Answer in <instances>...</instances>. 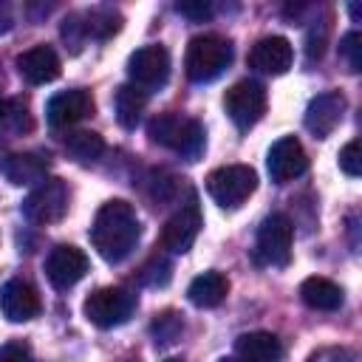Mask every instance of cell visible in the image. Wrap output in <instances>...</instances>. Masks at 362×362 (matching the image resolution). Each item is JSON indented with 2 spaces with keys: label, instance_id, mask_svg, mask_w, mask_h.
I'll use <instances>...</instances> for the list:
<instances>
[{
  "label": "cell",
  "instance_id": "cell-1",
  "mask_svg": "<svg viewBox=\"0 0 362 362\" xmlns=\"http://www.w3.org/2000/svg\"><path fill=\"white\" fill-rule=\"evenodd\" d=\"M139 235H141V223L136 218V209L127 201L113 198L96 209L90 223V243L102 260L107 263L124 260L133 252Z\"/></svg>",
  "mask_w": 362,
  "mask_h": 362
},
{
  "label": "cell",
  "instance_id": "cell-2",
  "mask_svg": "<svg viewBox=\"0 0 362 362\" xmlns=\"http://www.w3.org/2000/svg\"><path fill=\"white\" fill-rule=\"evenodd\" d=\"M147 136L161 144V147H170L175 153H181L184 158L195 161L201 153H204V127L198 119H187L181 113H158L150 119L147 124Z\"/></svg>",
  "mask_w": 362,
  "mask_h": 362
},
{
  "label": "cell",
  "instance_id": "cell-3",
  "mask_svg": "<svg viewBox=\"0 0 362 362\" xmlns=\"http://www.w3.org/2000/svg\"><path fill=\"white\" fill-rule=\"evenodd\" d=\"M229 62H232V45H229V40H223L218 34L192 37L187 45V54H184L187 76L201 85L218 79L229 68Z\"/></svg>",
  "mask_w": 362,
  "mask_h": 362
},
{
  "label": "cell",
  "instance_id": "cell-4",
  "mask_svg": "<svg viewBox=\"0 0 362 362\" xmlns=\"http://www.w3.org/2000/svg\"><path fill=\"white\" fill-rule=\"evenodd\" d=\"M257 189V173L249 164H226L206 175V192L218 206L235 209Z\"/></svg>",
  "mask_w": 362,
  "mask_h": 362
},
{
  "label": "cell",
  "instance_id": "cell-5",
  "mask_svg": "<svg viewBox=\"0 0 362 362\" xmlns=\"http://www.w3.org/2000/svg\"><path fill=\"white\" fill-rule=\"evenodd\" d=\"M133 308H136V294L122 286H102L90 291L82 303L88 322H93L96 328H116L127 322Z\"/></svg>",
  "mask_w": 362,
  "mask_h": 362
},
{
  "label": "cell",
  "instance_id": "cell-6",
  "mask_svg": "<svg viewBox=\"0 0 362 362\" xmlns=\"http://www.w3.org/2000/svg\"><path fill=\"white\" fill-rule=\"evenodd\" d=\"M291 243H294V223L283 212H272L257 226L255 257L257 263H266V266H288Z\"/></svg>",
  "mask_w": 362,
  "mask_h": 362
},
{
  "label": "cell",
  "instance_id": "cell-7",
  "mask_svg": "<svg viewBox=\"0 0 362 362\" xmlns=\"http://www.w3.org/2000/svg\"><path fill=\"white\" fill-rule=\"evenodd\" d=\"M223 110L235 122L238 130L255 127L266 113V88L255 79L235 82L223 96Z\"/></svg>",
  "mask_w": 362,
  "mask_h": 362
},
{
  "label": "cell",
  "instance_id": "cell-8",
  "mask_svg": "<svg viewBox=\"0 0 362 362\" xmlns=\"http://www.w3.org/2000/svg\"><path fill=\"white\" fill-rule=\"evenodd\" d=\"M68 212V184L62 178L40 181L23 201V215L31 223H57Z\"/></svg>",
  "mask_w": 362,
  "mask_h": 362
},
{
  "label": "cell",
  "instance_id": "cell-9",
  "mask_svg": "<svg viewBox=\"0 0 362 362\" xmlns=\"http://www.w3.org/2000/svg\"><path fill=\"white\" fill-rule=\"evenodd\" d=\"M204 226V218H201V204H198V195L189 192V198L170 215V221L164 223V232H161V246L175 252V255H184L192 249L198 232Z\"/></svg>",
  "mask_w": 362,
  "mask_h": 362
},
{
  "label": "cell",
  "instance_id": "cell-10",
  "mask_svg": "<svg viewBox=\"0 0 362 362\" xmlns=\"http://www.w3.org/2000/svg\"><path fill=\"white\" fill-rule=\"evenodd\" d=\"M127 74L136 88H161L170 76V54L164 45H141L127 59Z\"/></svg>",
  "mask_w": 362,
  "mask_h": 362
},
{
  "label": "cell",
  "instance_id": "cell-11",
  "mask_svg": "<svg viewBox=\"0 0 362 362\" xmlns=\"http://www.w3.org/2000/svg\"><path fill=\"white\" fill-rule=\"evenodd\" d=\"M88 255L79 249V246H71V243H59L48 252L45 257V277L51 280L54 288L65 291L71 286H76L85 274H88Z\"/></svg>",
  "mask_w": 362,
  "mask_h": 362
},
{
  "label": "cell",
  "instance_id": "cell-12",
  "mask_svg": "<svg viewBox=\"0 0 362 362\" xmlns=\"http://www.w3.org/2000/svg\"><path fill=\"white\" fill-rule=\"evenodd\" d=\"M266 167L274 184H288L308 170V156L294 136H283L269 147Z\"/></svg>",
  "mask_w": 362,
  "mask_h": 362
},
{
  "label": "cell",
  "instance_id": "cell-13",
  "mask_svg": "<svg viewBox=\"0 0 362 362\" xmlns=\"http://www.w3.org/2000/svg\"><path fill=\"white\" fill-rule=\"evenodd\" d=\"M90 113H93V96L85 88L59 90L45 105V119L51 127H71V124L88 119Z\"/></svg>",
  "mask_w": 362,
  "mask_h": 362
},
{
  "label": "cell",
  "instance_id": "cell-14",
  "mask_svg": "<svg viewBox=\"0 0 362 362\" xmlns=\"http://www.w3.org/2000/svg\"><path fill=\"white\" fill-rule=\"evenodd\" d=\"M342 113H345V96L339 90H325L308 102L303 122L314 139H325L337 130V124L342 122Z\"/></svg>",
  "mask_w": 362,
  "mask_h": 362
},
{
  "label": "cell",
  "instance_id": "cell-15",
  "mask_svg": "<svg viewBox=\"0 0 362 362\" xmlns=\"http://www.w3.org/2000/svg\"><path fill=\"white\" fill-rule=\"evenodd\" d=\"M291 62H294V48L286 37H277V34L260 37L249 51V65L260 74L280 76L291 68Z\"/></svg>",
  "mask_w": 362,
  "mask_h": 362
},
{
  "label": "cell",
  "instance_id": "cell-16",
  "mask_svg": "<svg viewBox=\"0 0 362 362\" xmlns=\"http://www.w3.org/2000/svg\"><path fill=\"white\" fill-rule=\"evenodd\" d=\"M0 311L8 322H28L40 314V294L25 280H8L0 288Z\"/></svg>",
  "mask_w": 362,
  "mask_h": 362
},
{
  "label": "cell",
  "instance_id": "cell-17",
  "mask_svg": "<svg viewBox=\"0 0 362 362\" xmlns=\"http://www.w3.org/2000/svg\"><path fill=\"white\" fill-rule=\"evenodd\" d=\"M17 71L28 85H45L59 76L62 65L51 45H34L17 57Z\"/></svg>",
  "mask_w": 362,
  "mask_h": 362
},
{
  "label": "cell",
  "instance_id": "cell-18",
  "mask_svg": "<svg viewBox=\"0 0 362 362\" xmlns=\"http://www.w3.org/2000/svg\"><path fill=\"white\" fill-rule=\"evenodd\" d=\"M48 156L45 153H11L3 161V175L14 184V187H28V184H40L45 181L48 173Z\"/></svg>",
  "mask_w": 362,
  "mask_h": 362
},
{
  "label": "cell",
  "instance_id": "cell-19",
  "mask_svg": "<svg viewBox=\"0 0 362 362\" xmlns=\"http://www.w3.org/2000/svg\"><path fill=\"white\" fill-rule=\"evenodd\" d=\"M235 354L246 362H280L283 345L269 331H249L235 339Z\"/></svg>",
  "mask_w": 362,
  "mask_h": 362
},
{
  "label": "cell",
  "instance_id": "cell-20",
  "mask_svg": "<svg viewBox=\"0 0 362 362\" xmlns=\"http://www.w3.org/2000/svg\"><path fill=\"white\" fill-rule=\"evenodd\" d=\"M226 291H229V280H226L221 272L209 269V272L198 274V277L189 283L187 297H189V303L198 305V308H215V305L223 303Z\"/></svg>",
  "mask_w": 362,
  "mask_h": 362
},
{
  "label": "cell",
  "instance_id": "cell-21",
  "mask_svg": "<svg viewBox=\"0 0 362 362\" xmlns=\"http://www.w3.org/2000/svg\"><path fill=\"white\" fill-rule=\"evenodd\" d=\"M300 300L314 311H337L342 305V288L328 277H305L300 283Z\"/></svg>",
  "mask_w": 362,
  "mask_h": 362
},
{
  "label": "cell",
  "instance_id": "cell-22",
  "mask_svg": "<svg viewBox=\"0 0 362 362\" xmlns=\"http://www.w3.org/2000/svg\"><path fill=\"white\" fill-rule=\"evenodd\" d=\"M144 105H147V93L141 88H136L133 82L130 85H122L116 90V99H113V110H116V122L127 130H133L144 113Z\"/></svg>",
  "mask_w": 362,
  "mask_h": 362
},
{
  "label": "cell",
  "instance_id": "cell-23",
  "mask_svg": "<svg viewBox=\"0 0 362 362\" xmlns=\"http://www.w3.org/2000/svg\"><path fill=\"white\" fill-rule=\"evenodd\" d=\"M62 147L76 164H93L105 153V139L99 133H93V130H76V133L65 136Z\"/></svg>",
  "mask_w": 362,
  "mask_h": 362
},
{
  "label": "cell",
  "instance_id": "cell-24",
  "mask_svg": "<svg viewBox=\"0 0 362 362\" xmlns=\"http://www.w3.org/2000/svg\"><path fill=\"white\" fill-rule=\"evenodd\" d=\"M82 14H85L88 37H93V40H107L122 28V14L113 8H90Z\"/></svg>",
  "mask_w": 362,
  "mask_h": 362
},
{
  "label": "cell",
  "instance_id": "cell-25",
  "mask_svg": "<svg viewBox=\"0 0 362 362\" xmlns=\"http://www.w3.org/2000/svg\"><path fill=\"white\" fill-rule=\"evenodd\" d=\"M59 37H62V42H65V48H68L71 54H79V51H82V45L88 42L85 14H82V11L68 14V17L62 20V25H59Z\"/></svg>",
  "mask_w": 362,
  "mask_h": 362
},
{
  "label": "cell",
  "instance_id": "cell-26",
  "mask_svg": "<svg viewBox=\"0 0 362 362\" xmlns=\"http://www.w3.org/2000/svg\"><path fill=\"white\" fill-rule=\"evenodd\" d=\"M339 59L345 62V68L351 74L362 71V34L359 31H348L339 40Z\"/></svg>",
  "mask_w": 362,
  "mask_h": 362
},
{
  "label": "cell",
  "instance_id": "cell-27",
  "mask_svg": "<svg viewBox=\"0 0 362 362\" xmlns=\"http://www.w3.org/2000/svg\"><path fill=\"white\" fill-rule=\"evenodd\" d=\"M339 170L351 178H356L362 173V150H359V141H348L342 150H339Z\"/></svg>",
  "mask_w": 362,
  "mask_h": 362
},
{
  "label": "cell",
  "instance_id": "cell-28",
  "mask_svg": "<svg viewBox=\"0 0 362 362\" xmlns=\"http://www.w3.org/2000/svg\"><path fill=\"white\" fill-rule=\"evenodd\" d=\"M153 331H156V345H170V342H175V337L181 331V320L173 314H164L153 322Z\"/></svg>",
  "mask_w": 362,
  "mask_h": 362
},
{
  "label": "cell",
  "instance_id": "cell-29",
  "mask_svg": "<svg viewBox=\"0 0 362 362\" xmlns=\"http://www.w3.org/2000/svg\"><path fill=\"white\" fill-rule=\"evenodd\" d=\"M141 280H144L147 286H164V283L170 280V263H167L164 257L150 260V263L144 266V272H141Z\"/></svg>",
  "mask_w": 362,
  "mask_h": 362
},
{
  "label": "cell",
  "instance_id": "cell-30",
  "mask_svg": "<svg viewBox=\"0 0 362 362\" xmlns=\"http://www.w3.org/2000/svg\"><path fill=\"white\" fill-rule=\"evenodd\" d=\"M175 11L189 17V20H195V23H201V20H206L212 14V6L206 0H184V3H175Z\"/></svg>",
  "mask_w": 362,
  "mask_h": 362
},
{
  "label": "cell",
  "instance_id": "cell-31",
  "mask_svg": "<svg viewBox=\"0 0 362 362\" xmlns=\"http://www.w3.org/2000/svg\"><path fill=\"white\" fill-rule=\"evenodd\" d=\"M0 362H34V359L23 342H6L0 345Z\"/></svg>",
  "mask_w": 362,
  "mask_h": 362
},
{
  "label": "cell",
  "instance_id": "cell-32",
  "mask_svg": "<svg viewBox=\"0 0 362 362\" xmlns=\"http://www.w3.org/2000/svg\"><path fill=\"white\" fill-rule=\"evenodd\" d=\"M11 25H14V14H11V6H8V3H0V34H6Z\"/></svg>",
  "mask_w": 362,
  "mask_h": 362
},
{
  "label": "cell",
  "instance_id": "cell-33",
  "mask_svg": "<svg viewBox=\"0 0 362 362\" xmlns=\"http://www.w3.org/2000/svg\"><path fill=\"white\" fill-rule=\"evenodd\" d=\"M218 362H246V359H240V356L235 354V356H223V359H218Z\"/></svg>",
  "mask_w": 362,
  "mask_h": 362
},
{
  "label": "cell",
  "instance_id": "cell-34",
  "mask_svg": "<svg viewBox=\"0 0 362 362\" xmlns=\"http://www.w3.org/2000/svg\"><path fill=\"white\" fill-rule=\"evenodd\" d=\"M161 362H184L181 356H167V359H161Z\"/></svg>",
  "mask_w": 362,
  "mask_h": 362
},
{
  "label": "cell",
  "instance_id": "cell-35",
  "mask_svg": "<svg viewBox=\"0 0 362 362\" xmlns=\"http://www.w3.org/2000/svg\"><path fill=\"white\" fill-rule=\"evenodd\" d=\"M0 119H6V105L0 102Z\"/></svg>",
  "mask_w": 362,
  "mask_h": 362
}]
</instances>
